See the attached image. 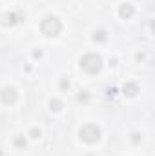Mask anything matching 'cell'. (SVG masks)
I'll list each match as a JSON object with an SVG mask.
<instances>
[{
    "instance_id": "6da1fadb",
    "label": "cell",
    "mask_w": 155,
    "mask_h": 156,
    "mask_svg": "<svg viewBox=\"0 0 155 156\" xmlns=\"http://www.w3.org/2000/svg\"><path fill=\"white\" fill-rule=\"evenodd\" d=\"M80 67H82L86 73H89V75H97V73L102 69V58H100V55H97V53H88V55H84V56L80 58Z\"/></svg>"
},
{
    "instance_id": "7a4b0ae2",
    "label": "cell",
    "mask_w": 155,
    "mask_h": 156,
    "mask_svg": "<svg viewBox=\"0 0 155 156\" xmlns=\"http://www.w3.org/2000/svg\"><path fill=\"white\" fill-rule=\"evenodd\" d=\"M40 31H42L46 37H57V35L62 31V22H60L57 16H46V18L40 22Z\"/></svg>"
},
{
    "instance_id": "3957f363",
    "label": "cell",
    "mask_w": 155,
    "mask_h": 156,
    "mask_svg": "<svg viewBox=\"0 0 155 156\" xmlns=\"http://www.w3.org/2000/svg\"><path fill=\"white\" fill-rule=\"evenodd\" d=\"M78 136H80V140L86 142V144H95V142H99V138H100V129H99V125H95V123H86L84 127H80Z\"/></svg>"
},
{
    "instance_id": "277c9868",
    "label": "cell",
    "mask_w": 155,
    "mask_h": 156,
    "mask_svg": "<svg viewBox=\"0 0 155 156\" xmlns=\"http://www.w3.org/2000/svg\"><path fill=\"white\" fill-rule=\"evenodd\" d=\"M0 98H2L4 104H15V100H17V89L11 87V85L4 87V89L0 91Z\"/></svg>"
},
{
    "instance_id": "5b68a950",
    "label": "cell",
    "mask_w": 155,
    "mask_h": 156,
    "mask_svg": "<svg viewBox=\"0 0 155 156\" xmlns=\"http://www.w3.org/2000/svg\"><path fill=\"white\" fill-rule=\"evenodd\" d=\"M22 18H24L22 13H6V15L2 16V24H4V26H15V24H18Z\"/></svg>"
},
{
    "instance_id": "8992f818",
    "label": "cell",
    "mask_w": 155,
    "mask_h": 156,
    "mask_svg": "<svg viewBox=\"0 0 155 156\" xmlns=\"http://www.w3.org/2000/svg\"><path fill=\"white\" fill-rule=\"evenodd\" d=\"M133 13H135V9H133V5L131 4H122L120 7H119V15H120V18H124V20H128V18H131L133 16Z\"/></svg>"
},
{
    "instance_id": "52a82bcc",
    "label": "cell",
    "mask_w": 155,
    "mask_h": 156,
    "mask_svg": "<svg viewBox=\"0 0 155 156\" xmlns=\"http://www.w3.org/2000/svg\"><path fill=\"white\" fill-rule=\"evenodd\" d=\"M122 93H124L126 96H135V94L139 93V87H137V83H133V82H128V83H124V87H122Z\"/></svg>"
},
{
    "instance_id": "ba28073f",
    "label": "cell",
    "mask_w": 155,
    "mask_h": 156,
    "mask_svg": "<svg viewBox=\"0 0 155 156\" xmlns=\"http://www.w3.org/2000/svg\"><path fill=\"white\" fill-rule=\"evenodd\" d=\"M93 40H95V42H106V40H108V33H106L104 29H99V31L93 33Z\"/></svg>"
},
{
    "instance_id": "9c48e42d",
    "label": "cell",
    "mask_w": 155,
    "mask_h": 156,
    "mask_svg": "<svg viewBox=\"0 0 155 156\" xmlns=\"http://www.w3.org/2000/svg\"><path fill=\"white\" fill-rule=\"evenodd\" d=\"M49 109L51 111H60L62 109V102L60 100H51L49 102Z\"/></svg>"
},
{
    "instance_id": "30bf717a",
    "label": "cell",
    "mask_w": 155,
    "mask_h": 156,
    "mask_svg": "<svg viewBox=\"0 0 155 156\" xmlns=\"http://www.w3.org/2000/svg\"><path fill=\"white\" fill-rule=\"evenodd\" d=\"M15 145H17V147H26V140H24L22 136H17V138H15Z\"/></svg>"
},
{
    "instance_id": "8fae6325",
    "label": "cell",
    "mask_w": 155,
    "mask_h": 156,
    "mask_svg": "<svg viewBox=\"0 0 155 156\" xmlns=\"http://www.w3.org/2000/svg\"><path fill=\"white\" fill-rule=\"evenodd\" d=\"M141 140H142V136H141L139 133H133V134H131V142H133V144H139Z\"/></svg>"
},
{
    "instance_id": "7c38bea8",
    "label": "cell",
    "mask_w": 155,
    "mask_h": 156,
    "mask_svg": "<svg viewBox=\"0 0 155 156\" xmlns=\"http://www.w3.org/2000/svg\"><path fill=\"white\" fill-rule=\"evenodd\" d=\"M60 87H62V89H70V80L62 78V80H60Z\"/></svg>"
},
{
    "instance_id": "4fadbf2b",
    "label": "cell",
    "mask_w": 155,
    "mask_h": 156,
    "mask_svg": "<svg viewBox=\"0 0 155 156\" xmlns=\"http://www.w3.org/2000/svg\"><path fill=\"white\" fill-rule=\"evenodd\" d=\"M29 134H31V138H40V131H39V129H31V133H29Z\"/></svg>"
},
{
    "instance_id": "5bb4252c",
    "label": "cell",
    "mask_w": 155,
    "mask_h": 156,
    "mask_svg": "<svg viewBox=\"0 0 155 156\" xmlns=\"http://www.w3.org/2000/svg\"><path fill=\"white\" fill-rule=\"evenodd\" d=\"M78 100H80V102H86V100H88V93H86V91H82V93L78 94Z\"/></svg>"
},
{
    "instance_id": "9a60e30c",
    "label": "cell",
    "mask_w": 155,
    "mask_h": 156,
    "mask_svg": "<svg viewBox=\"0 0 155 156\" xmlns=\"http://www.w3.org/2000/svg\"><path fill=\"white\" fill-rule=\"evenodd\" d=\"M115 93H117V89H113V87L108 89V96H115Z\"/></svg>"
},
{
    "instance_id": "2e32d148",
    "label": "cell",
    "mask_w": 155,
    "mask_h": 156,
    "mask_svg": "<svg viewBox=\"0 0 155 156\" xmlns=\"http://www.w3.org/2000/svg\"><path fill=\"white\" fill-rule=\"evenodd\" d=\"M33 56H35V58H40V56H42V51H35Z\"/></svg>"
}]
</instances>
